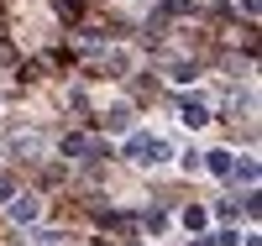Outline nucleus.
<instances>
[{
  "label": "nucleus",
  "mask_w": 262,
  "mask_h": 246,
  "mask_svg": "<svg viewBox=\"0 0 262 246\" xmlns=\"http://www.w3.org/2000/svg\"><path fill=\"white\" fill-rule=\"evenodd\" d=\"M179 121H184V126H205V121H210V110H205V100H200V95H189V100L179 105Z\"/></svg>",
  "instance_id": "nucleus-1"
},
{
  "label": "nucleus",
  "mask_w": 262,
  "mask_h": 246,
  "mask_svg": "<svg viewBox=\"0 0 262 246\" xmlns=\"http://www.w3.org/2000/svg\"><path fill=\"white\" fill-rule=\"evenodd\" d=\"M11 215H16V220H37V215H42V205H37L32 194H21L16 205H11Z\"/></svg>",
  "instance_id": "nucleus-2"
},
{
  "label": "nucleus",
  "mask_w": 262,
  "mask_h": 246,
  "mask_svg": "<svg viewBox=\"0 0 262 246\" xmlns=\"http://www.w3.org/2000/svg\"><path fill=\"white\" fill-rule=\"evenodd\" d=\"M231 168H236V163H231V152H210V173H221V178H231Z\"/></svg>",
  "instance_id": "nucleus-3"
},
{
  "label": "nucleus",
  "mask_w": 262,
  "mask_h": 246,
  "mask_svg": "<svg viewBox=\"0 0 262 246\" xmlns=\"http://www.w3.org/2000/svg\"><path fill=\"white\" fill-rule=\"evenodd\" d=\"M105 126H111V131H126V126H131V110H111V116H105Z\"/></svg>",
  "instance_id": "nucleus-4"
},
{
  "label": "nucleus",
  "mask_w": 262,
  "mask_h": 246,
  "mask_svg": "<svg viewBox=\"0 0 262 246\" xmlns=\"http://www.w3.org/2000/svg\"><path fill=\"white\" fill-rule=\"evenodd\" d=\"M184 226H189V231H200V226H205V210H200V205L184 210Z\"/></svg>",
  "instance_id": "nucleus-5"
},
{
  "label": "nucleus",
  "mask_w": 262,
  "mask_h": 246,
  "mask_svg": "<svg viewBox=\"0 0 262 246\" xmlns=\"http://www.w3.org/2000/svg\"><path fill=\"white\" fill-rule=\"evenodd\" d=\"M0 199H11V178L6 173H0Z\"/></svg>",
  "instance_id": "nucleus-6"
}]
</instances>
